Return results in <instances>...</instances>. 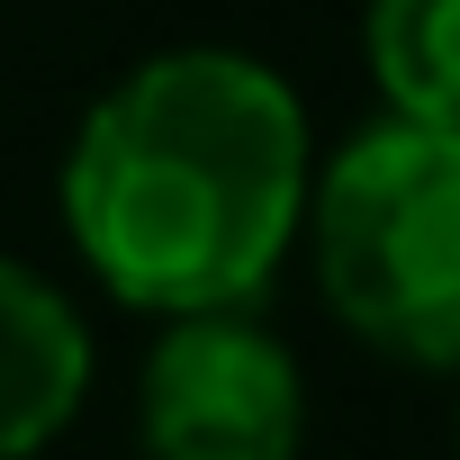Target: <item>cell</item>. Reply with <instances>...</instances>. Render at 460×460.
Wrapping results in <instances>:
<instances>
[{
	"instance_id": "cell-1",
	"label": "cell",
	"mask_w": 460,
	"mask_h": 460,
	"mask_svg": "<svg viewBox=\"0 0 460 460\" xmlns=\"http://www.w3.org/2000/svg\"><path fill=\"white\" fill-rule=\"evenodd\" d=\"M316 127L280 64L163 46L127 64L64 145V235L136 316L253 307L307 217Z\"/></svg>"
},
{
	"instance_id": "cell-2",
	"label": "cell",
	"mask_w": 460,
	"mask_h": 460,
	"mask_svg": "<svg viewBox=\"0 0 460 460\" xmlns=\"http://www.w3.org/2000/svg\"><path fill=\"white\" fill-rule=\"evenodd\" d=\"M298 244L343 334L406 370H460V136L379 118L316 154Z\"/></svg>"
},
{
	"instance_id": "cell-3",
	"label": "cell",
	"mask_w": 460,
	"mask_h": 460,
	"mask_svg": "<svg viewBox=\"0 0 460 460\" xmlns=\"http://www.w3.org/2000/svg\"><path fill=\"white\" fill-rule=\"evenodd\" d=\"M136 442L145 460H298L307 451L298 352L253 307L163 316L136 370Z\"/></svg>"
},
{
	"instance_id": "cell-4",
	"label": "cell",
	"mask_w": 460,
	"mask_h": 460,
	"mask_svg": "<svg viewBox=\"0 0 460 460\" xmlns=\"http://www.w3.org/2000/svg\"><path fill=\"white\" fill-rule=\"evenodd\" d=\"M100 379L82 307L19 253H0V460H46Z\"/></svg>"
},
{
	"instance_id": "cell-5",
	"label": "cell",
	"mask_w": 460,
	"mask_h": 460,
	"mask_svg": "<svg viewBox=\"0 0 460 460\" xmlns=\"http://www.w3.org/2000/svg\"><path fill=\"white\" fill-rule=\"evenodd\" d=\"M361 55L388 118L460 136V0H370Z\"/></svg>"
}]
</instances>
